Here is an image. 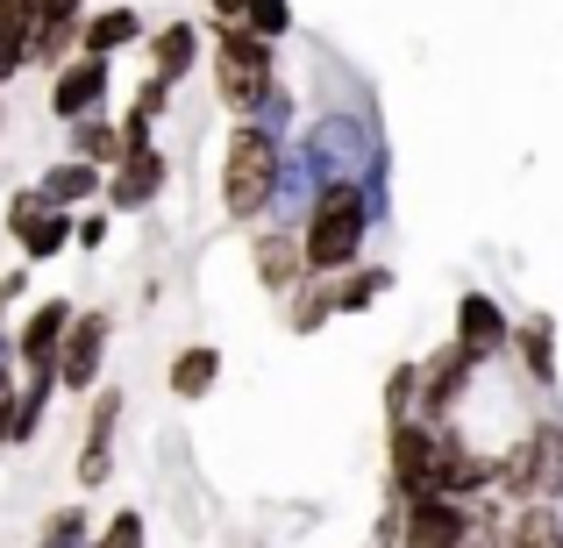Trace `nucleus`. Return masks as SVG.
I'll return each instance as SVG.
<instances>
[{
	"mask_svg": "<svg viewBox=\"0 0 563 548\" xmlns=\"http://www.w3.org/2000/svg\"><path fill=\"white\" fill-rule=\"evenodd\" d=\"M364 243H372V206H364L357 179H335L314 192V206H307L300 221V249H307V271L314 278H335L350 271V264L364 257Z\"/></svg>",
	"mask_w": 563,
	"mask_h": 548,
	"instance_id": "obj_1",
	"label": "nucleus"
},
{
	"mask_svg": "<svg viewBox=\"0 0 563 548\" xmlns=\"http://www.w3.org/2000/svg\"><path fill=\"white\" fill-rule=\"evenodd\" d=\"M207 65H214V100L235 122H257L264 93L278 86V51L264 36H250L243 22H214V43H207Z\"/></svg>",
	"mask_w": 563,
	"mask_h": 548,
	"instance_id": "obj_2",
	"label": "nucleus"
},
{
	"mask_svg": "<svg viewBox=\"0 0 563 548\" xmlns=\"http://www.w3.org/2000/svg\"><path fill=\"white\" fill-rule=\"evenodd\" d=\"M278 157H286V143H278L272 128L235 122L229 136H221V214L229 221H264L272 186H278Z\"/></svg>",
	"mask_w": 563,
	"mask_h": 548,
	"instance_id": "obj_3",
	"label": "nucleus"
},
{
	"mask_svg": "<svg viewBox=\"0 0 563 548\" xmlns=\"http://www.w3.org/2000/svg\"><path fill=\"white\" fill-rule=\"evenodd\" d=\"M493 499H563V421H536V435H521L507 456H493Z\"/></svg>",
	"mask_w": 563,
	"mask_h": 548,
	"instance_id": "obj_4",
	"label": "nucleus"
},
{
	"mask_svg": "<svg viewBox=\"0 0 563 548\" xmlns=\"http://www.w3.org/2000/svg\"><path fill=\"white\" fill-rule=\"evenodd\" d=\"M300 150H307V165H314V179H321V186H335V179H357V171L372 165L385 143H378L372 114H357V108H329L321 122H307Z\"/></svg>",
	"mask_w": 563,
	"mask_h": 548,
	"instance_id": "obj_5",
	"label": "nucleus"
},
{
	"mask_svg": "<svg viewBox=\"0 0 563 548\" xmlns=\"http://www.w3.org/2000/svg\"><path fill=\"white\" fill-rule=\"evenodd\" d=\"M471 384H478V357L456 349V343H435L421 364H413V421L450 427V413L471 399Z\"/></svg>",
	"mask_w": 563,
	"mask_h": 548,
	"instance_id": "obj_6",
	"label": "nucleus"
},
{
	"mask_svg": "<svg viewBox=\"0 0 563 548\" xmlns=\"http://www.w3.org/2000/svg\"><path fill=\"white\" fill-rule=\"evenodd\" d=\"M8 235H14V249H22V264H51L57 249H71V214L65 206H51L36 186H22V192H8Z\"/></svg>",
	"mask_w": 563,
	"mask_h": 548,
	"instance_id": "obj_7",
	"label": "nucleus"
},
{
	"mask_svg": "<svg viewBox=\"0 0 563 548\" xmlns=\"http://www.w3.org/2000/svg\"><path fill=\"white\" fill-rule=\"evenodd\" d=\"M108 306H86V314H71L65 343H57V392H100V364H108Z\"/></svg>",
	"mask_w": 563,
	"mask_h": 548,
	"instance_id": "obj_8",
	"label": "nucleus"
},
{
	"mask_svg": "<svg viewBox=\"0 0 563 548\" xmlns=\"http://www.w3.org/2000/svg\"><path fill=\"white\" fill-rule=\"evenodd\" d=\"M108 86H114V57H86L71 51L51 71V114L57 122H79V114H108Z\"/></svg>",
	"mask_w": 563,
	"mask_h": 548,
	"instance_id": "obj_9",
	"label": "nucleus"
},
{
	"mask_svg": "<svg viewBox=\"0 0 563 548\" xmlns=\"http://www.w3.org/2000/svg\"><path fill=\"white\" fill-rule=\"evenodd\" d=\"M157 192H165V150H157V143H136V150H122L108 165V179H100V206H108V214H143Z\"/></svg>",
	"mask_w": 563,
	"mask_h": 548,
	"instance_id": "obj_10",
	"label": "nucleus"
},
{
	"mask_svg": "<svg viewBox=\"0 0 563 548\" xmlns=\"http://www.w3.org/2000/svg\"><path fill=\"white\" fill-rule=\"evenodd\" d=\"M428 492L435 499H485L493 492V456L478 441H464L456 427H442V449H435V470H428Z\"/></svg>",
	"mask_w": 563,
	"mask_h": 548,
	"instance_id": "obj_11",
	"label": "nucleus"
},
{
	"mask_svg": "<svg viewBox=\"0 0 563 548\" xmlns=\"http://www.w3.org/2000/svg\"><path fill=\"white\" fill-rule=\"evenodd\" d=\"M435 449H442V427H428V421H393V435H385V470H393V492H399V499H421V492H428Z\"/></svg>",
	"mask_w": 563,
	"mask_h": 548,
	"instance_id": "obj_12",
	"label": "nucleus"
},
{
	"mask_svg": "<svg viewBox=\"0 0 563 548\" xmlns=\"http://www.w3.org/2000/svg\"><path fill=\"white\" fill-rule=\"evenodd\" d=\"M114 427H122V392H93V406H86V435H79V463H71V478L86 484V492H100V484L114 478Z\"/></svg>",
	"mask_w": 563,
	"mask_h": 548,
	"instance_id": "obj_13",
	"label": "nucleus"
},
{
	"mask_svg": "<svg viewBox=\"0 0 563 548\" xmlns=\"http://www.w3.org/2000/svg\"><path fill=\"white\" fill-rule=\"evenodd\" d=\"M450 343H456V349H471L478 364L507 357V343H514V321H507V306H499L493 292H478V286H471L464 300H456V328H450Z\"/></svg>",
	"mask_w": 563,
	"mask_h": 548,
	"instance_id": "obj_14",
	"label": "nucleus"
},
{
	"mask_svg": "<svg viewBox=\"0 0 563 548\" xmlns=\"http://www.w3.org/2000/svg\"><path fill=\"white\" fill-rule=\"evenodd\" d=\"M471 535V499H407V527H399V548H464Z\"/></svg>",
	"mask_w": 563,
	"mask_h": 548,
	"instance_id": "obj_15",
	"label": "nucleus"
},
{
	"mask_svg": "<svg viewBox=\"0 0 563 548\" xmlns=\"http://www.w3.org/2000/svg\"><path fill=\"white\" fill-rule=\"evenodd\" d=\"M71 314H79L71 300H36V306H29L22 328L8 335V343H14V364H22V370H51V378H57V343H65Z\"/></svg>",
	"mask_w": 563,
	"mask_h": 548,
	"instance_id": "obj_16",
	"label": "nucleus"
},
{
	"mask_svg": "<svg viewBox=\"0 0 563 548\" xmlns=\"http://www.w3.org/2000/svg\"><path fill=\"white\" fill-rule=\"evenodd\" d=\"M250 271H257V286L272 292V300H286L292 286L307 278V249H300V228H257L250 235Z\"/></svg>",
	"mask_w": 563,
	"mask_h": 548,
	"instance_id": "obj_17",
	"label": "nucleus"
},
{
	"mask_svg": "<svg viewBox=\"0 0 563 548\" xmlns=\"http://www.w3.org/2000/svg\"><path fill=\"white\" fill-rule=\"evenodd\" d=\"M79 22H86V0H36V22H29V65H65L79 51Z\"/></svg>",
	"mask_w": 563,
	"mask_h": 548,
	"instance_id": "obj_18",
	"label": "nucleus"
},
{
	"mask_svg": "<svg viewBox=\"0 0 563 548\" xmlns=\"http://www.w3.org/2000/svg\"><path fill=\"white\" fill-rule=\"evenodd\" d=\"M314 192H321V179H314V165H307V150L286 143V157H278V186H272V206H264V214H278V228H300L307 206H314Z\"/></svg>",
	"mask_w": 563,
	"mask_h": 548,
	"instance_id": "obj_19",
	"label": "nucleus"
},
{
	"mask_svg": "<svg viewBox=\"0 0 563 548\" xmlns=\"http://www.w3.org/2000/svg\"><path fill=\"white\" fill-rule=\"evenodd\" d=\"M143 36H151V29H143V8H129V0H114V8H100V14H86V22H79V51L86 57L136 51Z\"/></svg>",
	"mask_w": 563,
	"mask_h": 548,
	"instance_id": "obj_20",
	"label": "nucleus"
},
{
	"mask_svg": "<svg viewBox=\"0 0 563 548\" xmlns=\"http://www.w3.org/2000/svg\"><path fill=\"white\" fill-rule=\"evenodd\" d=\"M507 349L521 357V370L542 384V392L556 384V321H550V314H528V321H514V343H507Z\"/></svg>",
	"mask_w": 563,
	"mask_h": 548,
	"instance_id": "obj_21",
	"label": "nucleus"
},
{
	"mask_svg": "<svg viewBox=\"0 0 563 548\" xmlns=\"http://www.w3.org/2000/svg\"><path fill=\"white\" fill-rule=\"evenodd\" d=\"M221 384V349L214 343H186L179 357L165 364V392L172 399H207Z\"/></svg>",
	"mask_w": 563,
	"mask_h": 548,
	"instance_id": "obj_22",
	"label": "nucleus"
},
{
	"mask_svg": "<svg viewBox=\"0 0 563 548\" xmlns=\"http://www.w3.org/2000/svg\"><path fill=\"white\" fill-rule=\"evenodd\" d=\"M200 29H192V22H165V29H157V36H151V79H165V86H179L186 79V71L192 65H200Z\"/></svg>",
	"mask_w": 563,
	"mask_h": 548,
	"instance_id": "obj_23",
	"label": "nucleus"
},
{
	"mask_svg": "<svg viewBox=\"0 0 563 548\" xmlns=\"http://www.w3.org/2000/svg\"><path fill=\"white\" fill-rule=\"evenodd\" d=\"M100 179H108V171H93V165H79V157H65V165H51L36 179V192L51 206H65V214H79V206H93L100 200Z\"/></svg>",
	"mask_w": 563,
	"mask_h": 548,
	"instance_id": "obj_24",
	"label": "nucleus"
},
{
	"mask_svg": "<svg viewBox=\"0 0 563 548\" xmlns=\"http://www.w3.org/2000/svg\"><path fill=\"white\" fill-rule=\"evenodd\" d=\"M499 548H563V513L550 499H528V506L507 513V541Z\"/></svg>",
	"mask_w": 563,
	"mask_h": 548,
	"instance_id": "obj_25",
	"label": "nucleus"
},
{
	"mask_svg": "<svg viewBox=\"0 0 563 548\" xmlns=\"http://www.w3.org/2000/svg\"><path fill=\"white\" fill-rule=\"evenodd\" d=\"M385 292H393V264H350L335 271V314H372Z\"/></svg>",
	"mask_w": 563,
	"mask_h": 548,
	"instance_id": "obj_26",
	"label": "nucleus"
},
{
	"mask_svg": "<svg viewBox=\"0 0 563 548\" xmlns=\"http://www.w3.org/2000/svg\"><path fill=\"white\" fill-rule=\"evenodd\" d=\"M65 128H71V157H79V165H93V171H108L114 157L129 150L122 128H114V114H79V122H65Z\"/></svg>",
	"mask_w": 563,
	"mask_h": 548,
	"instance_id": "obj_27",
	"label": "nucleus"
},
{
	"mask_svg": "<svg viewBox=\"0 0 563 548\" xmlns=\"http://www.w3.org/2000/svg\"><path fill=\"white\" fill-rule=\"evenodd\" d=\"M321 321H335V278H314V271H307L300 286L286 292V328L292 335H314Z\"/></svg>",
	"mask_w": 563,
	"mask_h": 548,
	"instance_id": "obj_28",
	"label": "nucleus"
},
{
	"mask_svg": "<svg viewBox=\"0 0 563 548\" xmlns=\"http://www.w3.org/2000/svg\"><path fill=\"white\" fill-rule=\"evenodd\" d=\"M51 399H57V378H51V370H22V384H14V441H8V449L36 441V427H43V413H51Z\"/></svg>",
	"mask_w": 563,
	"mask_h": 548,
	"instance_id": "obj_29",
	"label": "nucleus"
},
{
	"mask_svg": "<svg viewBox=\"0 0 563 548\" xmlns=\"http://www.w3.org/2000/svg\"><path fill=\"white\" fill-rule=\"evenodd\" d=\"M29 22H36V0H0V86L29 65Z\"/></svg>",
	"mask_w": 563,
	"mask_h": 548,
	"instance_id": "obj_30",
	"label": "nucleus"
},
{
	"mask_svg": "<svg viewBox=\"0 0 563 548\" xmlns=\"http://www.w3.org/2000/svg\"><path fill=\"white\" fill-rule=\"evenodd\" d=\"M86 548H151V521H143L136 506H114L108 521L86 535Z\"/></svg>",
	"mask_w": 563,
	"mask_h": 548,
	"instance_id": "obj_31",
	"label": "nucleus"
},
{
	"mask_svg": "<svg viewBox=\"0 0 563 548\" xmlns=\"http://www.w3.org/2000/svg\"><path fill=\"white\" fill-rule=\"evenodd\" d=\"M86 535H93V521H86V506H57L51 521H43L36 548H86Z\"/></svg>",
	"mask_w": 563,
	"mask_h": 548,
	"instance_id": "obj_32",
	"label": "nucleus"
},
{
	"mask_svg": "<svg viewBox=\"0 0 563 548\" xmlns=\"http://www.w3.org/2000/svg\"><path fill=\"white\" fill-rule=\"evenodd\" d=\"M243 29L264 43H278L292 29V0H243Z\"/></svg>",
	"mask_w": 563,
	"mask_h": 548,
	"instance_id": "obj_33",
	"label": "nucleus"
},
{
	"mask_svg": "<svg viewBox=\"0 0 563 548\" xmlns=\"http://www.w3.org/2000/svg\"><path fill=\"white\" fill-rule=\"evenodd\" d=\"M385 421H413V364H393L385 378Z\"/></svg>",
	"mask_w": 563,
	"mask_h": 548,
	"instance_id": "obj_34",
	"label": "nucleus"
},
{
	"mask_svg": "<svg viewBox=\"0 0 563 548\" xmlns=\"http://www.w3.org/2000/svg\"><path fill=\"white\" fill-rule=\"evenodd\" d=\"M108 228H114L108 206H79V214H71V249H100V243H108Z\"/></svg>",
	"mask_w": 563,
	"mask_h": 548,
	"instance_id": "obj_35",
	"label": "nucleus"
},
{
	"mask_svg": "<svg viewBox=\"0 0 563 548\" xmlns=\"http://www.w3.org/2000/svg\"><path fill=\"white\" fill-rule=\"evenodd\" d=\"M257 128H272L278 143L292 136V93H286V86H272V93H264V108H257Z\"/></svg>",
	"mask_w": 563,
	"mask_h": 548,
	"instance_id": "obj_36",
	"label": "nucleus"
},
{
	"mask_svg": "<svg viewBox=\"0 0 563 548\" xmlns=\"http://www.w3.org/2000/svg\"><path fill=\"white\" fill-rule=\"evenodd\" d=\"M165 108H172V86L165 79H143L136 100H129V114H143V122H165Z\"/></svg>",
	"mask_w": 563,
	"mask_h": 548,
	"instance_id": "obj_37",
	"label": "nucleus"
},
{
	"mask_svg": "<svg viewBox=\"0 0 563 548\" xmlns=\"http://www.w3.org/2000/svg\"><path fill=\"white\" fill-rule=\"evenodd\" d=\"M399 527H407V499H385V513H378V527H372V535H378V548H399Z\"/></svg>",
	"mask_w": 563,
	"mask_h": 548,
	"instance_id": "obj_38",
	"label": "nucleus"
},
{
	"mask_svg": "<svg viewBox=\"0 0 563 548\" xmlns=\"http://www.w3.org/2000/svg\"><path fill=\"white\" fill-rule=\"evenodd\" d=\"M22 292H29V264H22V271H0V314H8Z\"/></svg>",
	"mask_w": 563,
	"mask_h": 548,
	"instance_id": "obj_39",
	"label": "nucleus"
},
{
	"mask_svg": "<svg viewBox=\"0 0 563 548\" xmlns=\"http://www.w3.org/2000/svg\"><path fill=\"white\" fill-rule=\"evenodd\" d=\"M14 370H22V364H14V343H8V328H0V399L14 392Z\"/></svg>",
	"mask_w": 563,
	"mask_h": 548,
	"instance_id": "obj_40",
	"label": "nucleus"
},
{
	"mask_svg": "<svg viewBox=\"0 0 563 548\" xmlns=\"http://www.w3.org/2000/svg\"><path fill=\"white\" fill-rule=\"evenodd\" d=\"M207 14L214 22H243V0H207Z\"/></svg>",
	"mask_w": 563,
	"mask_h": 548,
	"instance_id": "obj_41",
	"label": "nucleus"
},
{
	"mask_svg": "<svg viewBox=\"0 0 563 548\" xmlns=\"http://www.w3.org/2000/svg\"><path fill=\"white\" fill-rule=\"evenodd\" d=\"M8 441H14V392L0 399V449H8Z\"/></svg>",
	"mask_w": 563,
	"mask_h": 548,
	"instance_id": "obj_42",
	"label": "nucleus"
}]
</instances>
